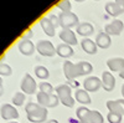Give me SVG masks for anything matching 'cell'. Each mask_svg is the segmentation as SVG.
I'll return each instance as SVG.
<instances>
[{"label":"cell","mask_w":124,"mask_h":123,"mask_svg":"<svg viewBox=\"0 0 124 123\" xmlns=\"http://www.w3.org/2000/svg\"><path fill=\"white\" fill-rule=\"evenodd\" d=\"M36 50L39 51L40 55L42 56H55L56 54V50H55V46L51 44V41H47V40H40L37 41L36 44Z\"/></svg>","instance_id":"obj_7"},{"label":"cell","mask_w":124,"mask_h":123,"mask_svg":"<svg viewBox=\"0 0 124 123\" xmlns=\"http://www.w3.org/2000/svg\"><path fill=\"white\" fill-rule=\"evenodd\" d=\"M112 44L110 41V36L108 34H106L104 31L102 33H98L97 37H96V45L101 49H108Z\"/></svg>","instance_id":"obj_18"},{"label":"cell","mask_w":124,"mask_h":123,"mask_svg":"<svg viewBox=\"0 0 124 123\" xmlns=\"http://www.w3.org/2000/svg\"><path fill=\"white\" fill-rule=\"evenodd\" d=\"M25 98H26V96L24 92H16L13 97V103L15 106H23L25 102Z\"/></svg>","instance_id":"obj_25"},{"label":"cell","mask_w":124,"mask_h":123,"mask_svg":"<svg viewBox=\"0 0 124 123\" xmlns=\"http://www.w3.org/2000/svg\"><path fill=\"white\" fill-rule=\"evenodd\" d=\"M0 115H1L3 119L10 121V119H16L19 117V112L14 106L5 103V105L1 106V108H0Z\"/></svg>","instance_id":"obj_10"},{"label":"cell","mask_w":124,"mask_h":123,"mask_svg":"<svg viewBox=\"0 0 124 123\" xmlns=\"http://www.w3.org/2000/svg\"><path fill=\"white\" fill-rule=\"evenodd\" d=\"M107 66L109 67L110 71H114V72H120L122 70H124V58H122V57L109 58V60L107 61Z\"/></svg>","instance_id":"obj_16"},{"label":"cell","mask_w":124,"mask_h":123,"mask_svg":"<svg viewBox=\"0 0 124 123\" xmlns=\"http://www.w3.org/2000/svg\"><path fill=\"white\" fill-rule=\"evenodd\" d=\"M122 95H123V97H124V85L122 86Z\"/></svg>","instance_id":"obj_36"},{"label":"cell","mask_w":124,"mask_h":123,"mask_svg":"<svg viewBox=\"0 0 124 123\" xmlns=\"http://www.w3.org/2000/svg\"><path fill=\"white\" fill-rule=\"evenodd\" d=\"M40 91L41 92H45V93H48V95H54V87L51 83H48V82H41L40 83Z\"/></svg>","instance_id":"obj_26"},{"label":"cell","mask_w":124,"mask_h":123,"mask_svg":"<svg viewBox=\"0 0 124 123\" xmlns=\"http://www.w3.org/2000/svg\"><path fill=\"white\" fill-rule=\"evenodd\" d=\"M81 46L89 55H94L97 52V45H96L94 41L91 40V39H87V37L83 39V40L81 41Z\"/></svg>","instance_id":"obj_21"},{"label":"cell","mask_w":124,"mask_h":123,"mask_svg":"<svg viewBox=\"0 0 124 123\" xmlns=\"http://www.w3.org/2000/svg\"><path fill=\"white\" fill-rule=\"evenodd\" d=\"M4 93V86H3V80L1 77H0V96H1Z\"/></svg>","instance_id":"obj_32"},{"label":"cell","mask_w":124,"mask_h":123,"mask_svg":"<svg viewBox=\"0 0 124 123\" xmlns=\"http://www.w3.org/2000/svg\"><path fill=\"white\" fill-rule=\"evenodd\" d=\"M10 123H19V122H14V121H11V122H10Z\"/></svg>","instance_id":"obj_38"},{"label":"cell","mask_w":124,"mask_h":123,"mask_svg":"<svg viewBox=\"0 0 124 123\" xmlns=\"http://www.w3.org/2000/svg\"><path fill=\"white\" fill-rule=\"evenodd\" d=\"M75 1H78V3H82V1H86V0H75Z\"/></svg>","instance_id":"obj_37"},{"label":"cell","mask_w":124,"mask_h":123,"mask_svg":"<svg viewBox=\"0 0 124 123\" xmlns=\"http://www.w3.org/2000/svg\"><path fill=\"white\" fill-rule=\"evenodd\" d=\"M107 107L109 112L112 113H117L120 116H124V98L123 99H117V101H108Z\"/></svg>","instance_id":"obj_14"},{"label":"cell","mask_w":124,"mask_h":123,"mask_svg":"<svg viewBox=\"0 0 124 123\" xmlns=\"http://www.w3.org/2000/svg\"><path fill=\"white\" fill-rule=\"evenodd\" d=\"M83 87L87 92H97L102 87V81L96 76L87 77L83 82Z\"/></svg>","instance_id":"obj_11"},{"label":"cell","mask_w":124,"mask_h":123,"mask_svg":"<svg viewBox=\"0 0 124 123\" xmlns=\"http://www.w3.org/2000/svg\"><path fill=\"white\" fill-rule=\"evenodd\" d=\"M36 81L31 77V75L26 74L21 81V91L24 92L25 95H34L36 91Z\"/></svg>","instance_id":"obj_8"},{"label":"cell","mask_w":124,"mask_h":123,"mask_svg":"<svg viewBox=\"0 0 124 123\" xmlns=\"http://www.w3.org/2000/svg\"><path fill=\"white\" fill-rule=\"evenodd\" d=\"M76 31H77L78 35L83 36V39H86L87 36H89L94 33V27H93V25L89 24V23H82L77 26Z\"/></svg>","instance_id":"obj_19"},{"label":"cell","mask_w":124,"mask_h":123,"mask_svg":"<svg viewBox=\"0 0 124 123\" xmlns=\"http://www.w3.org/2000/svg\"><path fill=\"white\" fill-rule=\"evenodd\" d=\"M40 25L41 27H42L44 30V33L47 35V36H55V25L52 24V21L48 19V17H42L40 20Z\"/></svg>","instance_id":"obj_17"},{"label":"cell","mask_w":124,"mask_h":123,"mask_svg":"<svg viewBox=\"0 0 124 123\" xmlns=\"http://www.w3.org/2000/svg\"><path fill=\"white\" fill-rule=\"evenodd\" d=\"M114 3H117L118 5H120L124 9V0H114Z\"/></svg>","instance_id":"obj_33"},{"label":"cell","mask_w":124,"mask_h":123,"mask_svg":"<svg viewBox=\"0 0 124 123\" xmlns=\"http://www.w3.org/2000/svg\"><path fill=\"white\" fill-rule=\"evenodd\" d=\"M75 97H76V101L82 105H89L91 103V97L86 90H77L75 93Z\"/></svg>","instance_id":"obj_23"},{"label":"cell","mask_w":124,"mask_h":123,"mask_svg":"<svg viewBox=\"0 0 124 123\" xmlns=\"http://www.w3.org/2000/svg\"><path fill=\"white\" fill-rule=\"evenodd\" d=\"M60 39L63 41V44H67L70 46L77 45V42H78L76 34L72 31L71 29H62V31L60 33Z\"/></svg>","instance_id":"obj_13"},{"label":"cell","mask_w":124,"mask_h":123,"mask_svg":"<svg viewBox=\"0 0 124 123\" xmlns=\"http://www.w3.org/2000/svg\"><path fill=\"white\" fill-rule=\"evenodd\" d=\"M36 98H37V103L40 106H42L45 108L50 107V108H54V107H57V105L60 103V99L57 97V95H48V93H45V92H37L36 95Z\"/></svg>","instance_id":"obj_5"},{"label":"cell","mask_w":124,"mask_h":123,"mask_svg":"<svg viewBox=\"0 0 124 123\" xmlns=\"http://www.w3.org/2000/svg\"><path fill=\"white\" fill-rule=\"evenodd\" d=\"M48 19L52 21V24L55 25V27H57V26H60V20H58V16H56V15H54V14H51L50 16H48Z\"/></svg>","instance_id":"obj_31"},{"label":"cell","mask_w":124,"mask_h":123,"mask_svg":"<svg viewBox=\"0 0 124 123\" xmlns=\"http://www.w3.org/2000/svg\"><path fill=\"white\" fill-rule=\"evenodd\" d=\"M45 123H58V121H57V119H50V121H47V122H45Z\"/></svg>","instance_id":"obj_34"},{"label":"cell","mask_w":124,"mask_h":123,"mask_svg":"<svg viewBox=\"0 0 124 123\" xmlns=\"http://www.w3.org/2000/svg\"><path fill=\"white\" fill-rule=\"evenodd\" d=\"M94 1H98V0H94Z\"/></svg>","instance_id":"obj_39"},{"label":"cell","mask_w":124,"mask_h":123,"mask_svg":"<svg viewBox=\"0 0 124 123\" xmlns=\"http://www.w3.org/2000/svg\"><path fill=\"white\" fill-rule=\"evenodd\" d=\"M58 20H60V26H62V29H71L73 26H78V16L72 13V11H62L58 15Z\"/></svg>","instance_id":"obj_6"},{"label":"cell","mask_w":124,"mask_h":123,"mask_svg":"<svg viewBox=\"0 0 124 123\" xmlns=\"http://www.w3.org/2000/svg\"><path fill=\"white\" fill-rule=\"evenodd\" d=\"M34 71H35V75L39 78H41V80H46L48 77V75H50L48 74V70L45 66H36L34 68Z\"/></svg>","instance_id":"obj_24"},{"label":"cell","mask_w":124,"mask_h":123,"mask_svg":"<svg viewBox=\"0 0 124 123\" xmlns=\"http://www.w3.org/2000/svg\"><path fill=\"white\" fill-rule=\"evenodd\" d=\"M57 8L61 9L62 11H65V13L70 11V10H71V3H70V0H61V1H58L57 3Z\"/></svg>","instance_id":"obj_28"},{"label":"cell","mask_w":124,"mask_h":123,"mask_svg":"<svg viewBox=\"0 0 124 123\" xmlns=\"http://www.w3.org/2000/svg\"><path fill=\"white\" fill-rule=\"evenodd\" d=\"M122 117L120 115H117V113H112V112H109V113L107 115V119L109 123H120L122 122Z\"/></svg>","instance_id":"obj_29"},{"label":"cell","mask_w":124,"mask_h":123,"mask_svg":"<svg viewBox=\"0 0 124 123\" xmlns=\"http://www.w3.org/2000/svg\"><path fill=\"white\" fill-rule=\"evenodd\" d=\"M106 11L110 16H114L116 17V16H118V15H120V14L124 13V9L120 5H118L117 3H114V1H109V3L106 4Z\"/></svg>","instance_id":"obj_20"},{"label":"cell","mask_w":124,"mask_h":123,"mask_svg":"<svg viewBox=\"0 0 124 123\" xmlns=\"http://www.w3.org/2000/svg\"><path fill=\"white\" fill-rule=\"evenodd\" d=\"M56 54L61 57H70L73 55V49H72V46L67 45V44H60L57 47H56Z\"/></svg>","instance_id":"obj_22"},{"label":"cell","mask_w":124,"mask_h":123,"mask_svg":"<svg viewBox=\"0 0 124 123\" xmlns=\"http://www.w3.org/2000/svg\"><path fill=\"white\" fill-rule=\"evenodd\" d=\"M11 72H13L11 67H10L8 64L0 62V75H1V76H10Z\"/></svg>","instance_id":"obj_27"},{"label":"cell","mask_w":124,"mask_h":123,"mask_svg":"<svg viewBox=\"0 0 124 123\" xmlns=\"http://www.w3.org/2000/svg\"><path fill=\"white\" fill-rule=\"evenodd\" d=\"M17 47H19L20 52L25 56H30L35 52V45H34L32 41H30V40H21L19 42Z\"/></svg>","instance_id":"obj_15"},{"label":"cell","mask_w":124,"mask_h":123,"mask_svg":"<svg viewBox=\"0 0 124 123\" xmlns=\"http://www.w3.org/2000/svg\"><path fill=\"white\" fill-rule=\"evenodd\" d=\"M56 93L60 102L66 107H73L75 106V98L72 97V90L68 85H60L56 87Z\"/></svg>","instance_id":"obj_4"},{"label":"cell","mask_w":124,"mask_h":123,"mask_svg":"<svg viewBox=\"0 0 124 123\" xmlns=\"http://www.w3.org/2000/svg\"><path fill=\"white\" fill-rule=\"evenodd\" d=\"M102 87L104 88V91H113L116 87V78L109 71H104L102 74Z\"/></svg>","instance_id":"obj_12"},{"label":"cell","mask_w":124,"mask_h":123,"mask_svg":"<svg viewBox=\"0 0 124 123\" xmlns=\"http://www.w3.org/2000/svg\"><path fill=\"white\" fill-rule=\"evenodd\" d=\"M77 118L79 119L81 123H103V116L98 111H91L85 106H81L76 111Z\"/></svg>","instance_id":"obj_3"},{"label":"cell","mask_w":124,"mask_h":123,"mask_svg":"<svg viewBox=\"0 0 124 123\" xmlns=\"http://www.w3.org/2000/svg\"><path fill=\"white\" fill-rule=\"evenodd\" d=\"M27 119L32 123H42L47 118V108L40 106L39 103L29 102L25 107Z\"/></svg>","instance_id":"obj_2"},{"label":"cell","mask_w":124,"mask_h":123,"mask_svg":"<svg viewBox=\"0 0 124 123\" xmlns=\"http://www.w3.org/2000/svg\"><path fill=\"white\" fill-rule=\"evenodd\" d=\"M119 76H120V77H122V78L124 80V70H122L120 72H119Z\"/></svg>","instance_id":"obj_35"},{"label":"cell","mask_w":124,"mask_h":123,"mask_svg":"<svg viewBox=\"0 0 124 123\" xmlns=\"http://www.w3.org/2000/svg\"><path fill=\"white\" fill-rule=\"evenodd\" d=\"M123 29H124L123 21H122V20L116 19L114 21H112V23H109V24H107V25L104 26V33L108 34L109 36H110V35L117 36V35H120V34H122Z\"/></svg>","instance_id":"obj_9"},{"label":"cell","mask_w":124,"mask_h":123,"mask_svg":"<svg viewBox=\"0 0 124 123\" xmlns=\"http://www.w3.org/2000/svg\"><path fill=\"white\" fill-rule=\"evenodd\" d=\"M32 35H34L32 30H31V29H27L26 31H25V33L21 35V39H23V40H30V37L32 36Z\"/></svg>","instance_id":"obj_30"},{"label":"cell","mask_w":124,"mask_h":123,"mask_svg":"<svg viewBox=\"0 0 124 123\" xmlns=\"http://www.w3.org/2000/svg\"><path fill=\"white\" fill-rule=\"evenodd\" d=\"M92 65L87 61H82L78 64H72L71 61H65L63 64V72L67 80H75L76 77L85 76L92 72Z\"/></svg>","instance_id":"obj_1"}]
</instances>
